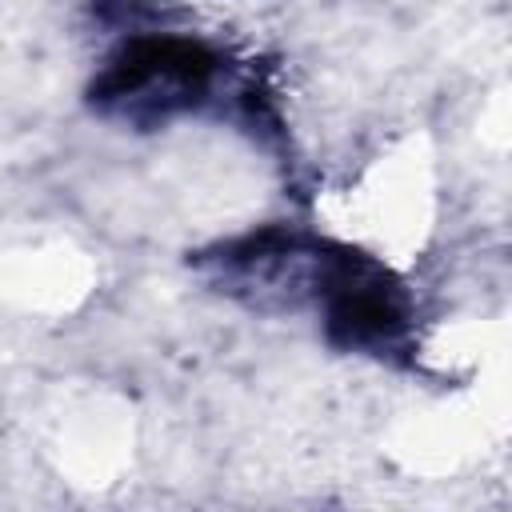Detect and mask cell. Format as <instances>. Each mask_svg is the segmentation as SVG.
I'll return each mask as SVG.
<instances>
[{"instance_id": "cell-1", "label": "cell", "mask_w": 512, "mask_h": 512, "mask_svg": "<svg viewBox=\"0 0 512 512\" xmlns=\"http://www.w3.org/2000/svg\"><path fill=\"white\" fill-rule=\"evenodd\" d=\"M224 60L188 36H132L92 80L88 100L104 116L140 128L168 124L212 100Z\"/></svg>"}]
</instances>
